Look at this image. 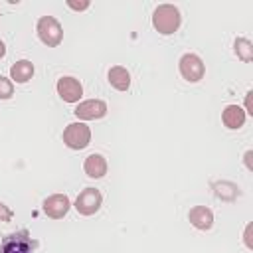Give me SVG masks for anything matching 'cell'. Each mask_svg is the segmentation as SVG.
I'll return each mask as SVG.
<instances>
[{
    "label": "cell",
    "mask_w": 253,
    "mask_h": 253,
    "mask_svg": "<svg viewBox=\"0 0 253 253\" xmlns=\"http://www.w3.org/2000/svg\"><path fill=\"white\" fill-rule=\"evenodd\" d=\"M182 24L180 10L174 4H158L152 12V26L162 36H172Z\"/></svg>",
    "instance_id": "cell-1"
},
{
    "label": "cell",
    "mask_w": 253,
    "mask_h": 253,
    "mask_svg": "<svg viewBox=\"0 0 253 253\" xmlns=\"http://www.w3.org/2000/svg\"><path fill=\"white\" fill-rule=\"evenodd\" d=\"M36 34L40 42L47 47H57L63 42V28L59 20L53 16H42L36 24Z\"/></svg>",
    "instance_id": "cell-2"
},
{
    "label": "cell",
    "mask_w": 253,
    "mask_h": 253,
    "mask_svg": "<svg viewBox=\"0 0 253 253\" xmlns=\"http://www.w3.org/2000/svg\"><path fill=\"white\" fill-rule=\"evenodd\" d=\"M63 144L71 150H83L91 144V128L83 123V121H75V123H69L65 128H63Z\"/></svg>",
    "instance_id": "cell-3"
},
{
    "label": "cell",
    "mask_w": 253,
    "mask_h": 253,
    "mask_svg": "<svg viewBox=\"0 0 253 253\" xmlns=\"http://www.w3.org/2000/svg\"><path fill=\"white\" fill-rule=\"evenodd\" d=\"M178 71L182 75V79H186L188 83H198L204 79L206 75V65L202 61L200 55L196 53H184L178 61Z\"/></svg>",
    "instance_id": "cell-4"
},
{
    "label": "cell",
    "mask_w": 253,
    "mask_h": 253,
    "mask_svg": "<svg viewBox=\"0 0 253 253\" xmlns=\"http://www.w3.org/2000/svg\"><path fill=\"white\" fill-rule=\"evenodd\" d=\"M34 241L28 233V229H20L16 233H10L2 239L0 243V253H32L34 251Z\"/></svg>",
    "instance_id": "cell-5"
},
{
    "label": "cell",
    "mask_w": 253,
    "mask_h": 253,
    "mask_svg": "<svg viewBox=\"0 0 253 253\" xmlns=\"http://www.w3.org/2000/svg\"><path fill=\"white\" fill-rule=\"evenodd\" d=\"M101 204H103L101 192L97 188H85V190L79 192V196L75 198V204L73 206H75L77 213H81V215H93V213L99 211Z\"/></svg>",
    "instance_id": "cell-6"
},
{
    "label": "cell",
    "mask_w": 253,
    "mask_h": 253,
    "mask_svg": "<svg viewBox=\"0 0 253 253\" xmlns=\"http://www.w3.org/2000/svg\"><path fill=\"white\" fill-rule=\"evenodd\" d=\"M73 115L79 119V121H97V119H103L107 115V103L103 99H85V101H79Z\"/></svg>",
    "instance_id": "cell-7"
},
{
    "label": "cell",
    "mask_w": 253,
    "mask_h": 253,
    "mask_svg": "<svg viewBox=\"0 0 253 253\" xmlns=\"http://www.w3.org/2000/svg\"><path fill=\"white\" fill-rule=\"evenodd\" d=\"M55 91L57 95L65 101V103H79L83 97V85L79 79L71 77V75H63L57 79L55 83Z\"/></svg>",
    "instance_id": "cell-8"
},
{
    "label": "cell",
    "mask_w": 253,
    "mask_h": 253,
    "mask_svg": "<svg viewBox=\"0 0 253 253\" xmlns=\"http://www.w3.org/2000/svg\"><path fill=\"white\" fill-rule=\"evenodd\" d=\"M71 208V200L65 194H51L43 200V213L51 219H61L67 215Z\"/></svg>",
    "instance_id": "cell-9"
},
{
    "label": "cell",
    "mask_w": 253,
    "mask_h": 253,
    "mask_svg": "<svg viewBox=\"0 0 253 253\" xmlns=\"http://www.w3.org/2000/svg\"><path fill=\"white\" fill-rule=\"evenodd\" d=\"M188 219L190 223L200 229V231H208L211 229L213 225V211L208 208V206H194L190 211H188Z\"/></svg>",
    "instance_id": "cell-10"
},
{
    "label": "cell",
    "mask_w": 253,
    "mask_h": 253,
    "mask_svg": "<svg viewBox=\"0 0 253 253\" xmlns=\"http://www.w3.org/2000/svg\"><path fill=\"white\" fill-rule=\"evenodd\" d=\"M83 170H85V174H87L89 178L99 180V178H103V176L107 174V170H109L107 158H105L103 154H99V152H93V154H89V156L85 158Z\"/></svg>",
    "instance_id": "cell-11"
},
{
    "label": "cell",
    "mask_w": 253,
    "mask_h": 253,
    "mask_svg": "<svg viewBox=\"0 0 253 253\" xmlns=\"http://www.w3.org/2000/svg\"><path fill=\"white\" fill-rule=\"evenodd\" d=\"M245 119H247V115H245V111H243L239 105H227V107H223V111H221V123H223V126L229 128V130L241 128V126L245 125Z\"/></svg>",
    "instance_id": "cell-12"
},
{
    "label": "cell",
    "mask_w": 253,
    "mask_h": 253,
    "mask_svg": "<svg viewBox=\"0 0 253 253\" xmlns=\"http://www.w3.org/2000/svg\"><path fill=\"white\" fill-rule=\"evenodd\" d=\"M34 71H36V67L30 59H20L10 67V79H12V83L22 85V83H28L34 77Z\"/></svg>",
    "instance_id": "cell-13"
},
{
    "label": "cell",
    "mask_w": 253,
    "mask_h": 253,
    "mask_svg": "<svg viewBox=\"0 0 253 253\" xmlns=\"http://www.w3.org/2000/svg\"><path fill=\"white\" fill-rule=\"evenodd\" d=\"M107 79H109L111 87L117 91H126L130 87V73L123 65H113L107 73Z\"/></svg>",
    "instance_id": "cell-14"
},
{
    "label": "cell",
    "mask_w": 253,
    "mask_h": 253,
    "mask_svg": "<svg viewBox=\"0 0 253 253\" xmlns=\"http://www.w3.org/2000/svg\"><path fill=\"white\" fill-rule=\"evenodd\" d=\"M233 51H235V55H237L241 61H245V63L253 61V43H251V40H247V38H237V40L233 42Z\"/></svg>",
    "instance_id": "cell-15"
},
{
    "label": "cell",
    "mask_w": 253,
    "mask_h": 253,
    "mask_svg": "<svg viewBox=\"0 0 253 253\" xmlns=\"http://www.w3.org/2000/svg\"><path fill=\"white\" fill-rule=\"evenodd\" d=\"M12 95H14V83H12V79L0 75V99L6 101V99H10Z\"/></svg>",
    "instance_id": "cell-16"
},
{
    "label": "cell",
    "mask_w": 253,
    "mask_h": 253,
    "mask_svg": "<svg viewBox=\"0 0 253 253\" xmlns=\"http://www.w3.org/2000/svg\"><path fill=\"white\" fill-rule=\"evenodd\" d=\"M65 6H67V8H71V10H75V12H83V10H87V8L91 6V2H89V0H81V2L67 0V2H65Z\"/></svg>",
    "instance_id": "cell-17"
},
{
    "label": "cell",
    "mask_w": 253,
    "mask_h": 253,
    "mask_svg": "<svg viewBox=\"0 0 253 253\" xmlns=\"http://www.w3.org/2000/svg\"><path fill=\"white\" fill-rule=\"evenodd\" d=\"M12 217H14V211H12L4 202H0V221L8 223V221H12Z\"/></svg>",
    "instance_id": "cell-18"
},
{
    "label": "cell",
    "mask_w": 253,
    "mask_h": 253,
    "mask_svg": "<svg viewBox=\"0 0 253 253\" xmlns=\"http://www.w3.org/2000/svg\"><path fill=\"white\" fill-rule=\"evenodd\" d=\"M251 223H247L245 225V233H243V241H245V247L247 249H253V241H251Z\"/></svg>",
    "instance_id": "cell-19"
},
{
    "label": "cell",
    "mask_w": 253,
    "mask_h": 253,
    "mask_svg": "<svg viewBox=\"0 0 253 253\" xmlns=\"http://www.w3.org/2000/svg\"><path fill=\"white\" fill-rule=\"evenodd\" d=\"M251 97H253V91H247L245 93V115H253V103H251Z\"/></svg>",
    "instance_id": "cell-20"
},
{
    "label": "cell",
    "mask_w": 253,
    "mask_h": 253,
    "mask_svg": "<svg viewBox=\"0 0 253 253\" xmlns=\"http://www.w3.org/2000/svg\"><path fill=\"white\" fill-rule=\"evenodd\" d=\"M251 158H253V150H247L245 156H243V162H245V168H247L249 172H253V162H251Z\"/></svg>",
    "instance_id": "cell-21"
},
{
    "label": "cell",
    "mask_w": 253,
    "mask_h": 253,
    "mask_svg": "<svg viewBox=\"0 0 253 253\" xmlns=\"http://www.w3.org/2000/svg\"><path fill=\"white\" fill-rule=\"evenodd\" d=\"M6 55V45H4V42H0V59Z\"/></svg>",
    "instance_id": "cell-22"
}]
</instances>
